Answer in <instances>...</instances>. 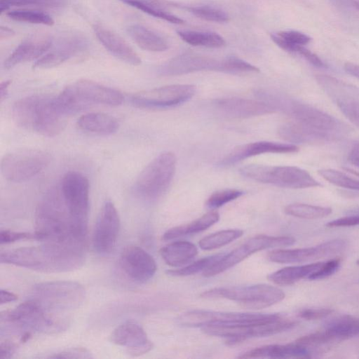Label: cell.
Returning <instances> with one entry per match:
<instances>
[{"instance_id":"61","label":"cell","mask_w":359,"mask_h":359,"mask_svg":"<svg viewBox=\"0 0 359 359\" xmlns=\"http://www.w3.org/2000/svg\"><path fill=\"white\" fill-rule=\"evenodd\" d=\"M354 8L359 10V0H347Z\"/></svg>"},{"instance_id":"51","label":"cell","mask_w":359,"mask_h":359,"mask_svg":"<svg viewBox=\"0 0 359 359\" xmlns=\"http://www.w3.org/2000/svg\"><path fill=\"white\" fill-rule=\"evenodd\" d=\"M333 310L328 308H309L301 310L298 316L306 320L325 318L332 314Z\"/></svg>"},{"instance_id":"14","label":"cell","mask_w":359,"mask_h":359,"mask_svg":"<svg viewBox=\"0 0 359 359\" xmlns=\"http://www.w3.org/2000/svg\"><path fill=\"white\" fill-rule=\"evenodd\" d=\"M315 79L344 116L359 128V87L327 74H316Z\"/></svg>"},{"instance_id":"10","label":"cell","mask_w":359,"mask_h":359,"mask_svg":"<svg viewBox=\"0 0 359 359\" xmlns=\"http://www.w3.org/2000/svg\"><path fill=\"white\" fill-rule=\"evenodd\" d=\"M279 109L297 121L330 136L333 141L341 138L349 128L333 116L310 104L291 100H280Z\"/></svg>"},{"instance_id":"37","label":"cell","mask_w":359,"mask_h":359,"mask_svg":"<svg viewBox=\"0 0 359 359\" xmlns=\"http://www.w3.org/2000/svg\"><path fill=\"white\" fill-rule=\"evenodd\" d=\"M124 4L134 7L153 17L174 24H183L184 20L167 12L160 0H121Z\"/></svg>"},{"instance_id":"42","label":"cell","mask_w":359,"mask_h":359,"mask_svg":"<svg viewBox=\"0 0 359 359\" xmlns=\"http://www.w3.org/2000/svg\"><path fill=\"white\" fill-rule=\"evenodd\" d=\"M224 254H217L212 256L201 258L194 263L186 265L179 269H170L166 273L172 276H187L196 274L199 272L203 273L205 270L212 266L217 262Z\"/></svg>"},{"instance_id":"21","label":"cell","mask_w":359,"mask_h":359,"mask_svg":"<svg viewBox=\"0 0 359 359\" xmlns=\"http://www.w3.org/2000/svg\"><path fill=\"white\" fill-rule=\"evenodd\" d=\"M201 71L223 72V59L217 60L195 53H184L162 65L159 74L165 76L186 74Z\"/></svg>"},{"instance_id":"60","label":"cell","mask_w":359,"mask_h":359,"mask_svg":"<svg viewBox=\"0 0 359 359\" xmlns=\"http://www.w3.org/2000/svg\"><path fill=\"white\" fill-rule=\"evenodd\" d=\"M14 34H15V32L12 29L7 27H3V26L1 27V31H0V39H7V38L14 35Z\"/></svg>"},{"instance_id":"56","label":"cell","mask_w":359,"mask_h":359,"mask_svg":"<svg viewBox=\"0 0 359 359\" xmlns=\"http://www.w3.org/2000/svg\"><path fill=\"white\" fill-rule=\"evenodd\" d=\"M18 299V296L6 290H1L0 291V304H4L8 302H15Z\"/></svg>"},{"instance_id":"59","label":"cell","mask_w":359,"mask_h":359,"mask_svg":"<svg viewBox=\"0 0 359 359\" xmlns=\"http://www.w3.org/2000/svg\"><path fill=\"white\" fill-rule=\"evenodd\" d=\"M351 163L359 168V146L355 147L349 156Z\"/></svg>"},{"instance_id":"4","label":"cell","mask_w":359,"mask_h":359,"mask_svg":"<svg viewBox=\"0 0 359 359\" xmlns=\"http://www.w3.org/2000/svg\"><path fill=\"white\" fill-rule=\"evenodd\" d=\"M1 322L21 334L27 332L55 333L68 325L66 318L46 312L29 298L15 309L2 312Z\"/></svg>"},{"instance_id":"9","label":"cell","mask_w":359,"mask_h":359,"mask_svg":"<svg viewBox=\"0 0 359 359\" xmlns=\"http://www.w3.org/2000/svg\"><path fill=\"white\" fill-rule=\"evenodd\" d=\"M297 323L280 315L274 320L259 323L240 325H206L201 327V330L210 336L222 337L230 344H238L250 338L265 337L294 327Z\"/></svg>"},{"instance_id":"35","label":"cell","mask_w":359,"mask_h":359,"mask_svg":"<svg viewBox=\"0 0 359 359\" xmlns=\"http://www.w3.org/2000/svg\"><path fill=\"white\" fill-rule=\"evenodd\" d=\"M322 264L323 262H316L285 267L269 275L268 279L277 285H290L302 279H308Z\"/></svg>"},{"instance_id":"58","label":"cell","mask_w":359,"mask_h":359,"mask_svg":"<svg viewBox=\"0 0 359 359\" xmlns=\"http://www.w3.org/2000/svg\"><path fill=\"white\" fill-rule=\"evenodd\" d=\"M11 83V80L4 81L0 84V101L2 102L8 95V88Z\"/></svg>"},{"instance_id":"40","label":"cell","mask_w":359,"mask_h":359,"mask_svg":"<svg viewBox=\"0 0 359 359\" xmlns=\"http://www.w3.org/2000/svg\"><path fill=\"white\" fill-rule=\"evenodd\" d=\"M243 234L241 229H225L211 233L200 240L198 245L203 250H212L223 247L239 238Z\"/></svg>"},{"instance_id":"36","label":"cell","mask_w":359,"mask_h":359,"mask_svg":"<svg viewBox=\"0 0 359 359\" xmlns=\"http://www.w3.org/2000/svg\"><path fill=\"white\" fill-rule=\"evenodd\" d=\"M177 33L182 40L194 46L217 48L226 45L224 38L215 32L180 30Z\"/></svg>"},{"instance_id":"38","label":"cell","mask_w":359,"mask_h":359,"mask_svg":"<svg viewBox=\"0 0 359 359\" xmlns=\"http://www.w3.org/2000/svg\"><path fill=\"white\" fill-rule=\"evenodd\" d=\"M272 41L283 50L295 53L300 46L309 43L311 38L298 31H282L271 34Z\"/></svg>"},{"instance_id":"6","label":"cell","mask_w":359,"mask_h":359,"mask_svg":"<svg viewBox=\"0 0 359 359\" xmlns=\"http://www.w3.org/2000/svg\"><path fill=\"white\" fill-rule=\"evenodd\" d=\"M174 153L165 151L152 160L141 172L134 187L136 194L143 200L154 201L169 187L176 169Z\"/></svg>"},{"instance_id":"18","label":"cell","mask_w":359,"mask_h":359,"mask_svg":"<svg viewBox=\"0 0 359 359\" xmlns=\"http://www.w3.org/2000/svg\"><path fill=\"white\" fill-rule=\"evenodd\" d=\"M346 248V241L337 238L309 248L276 249L269 252L267 257L271 262L280 264L303 263L337 255Z\"/></svg>"},{"instance_id":"24","label":"cell","mask_w":359,"mask_h":359,"mask_svg":"<svg viewBox=\"0 0 359 359\" xmlns=\"http://www.w3.org/2000/svg\"><path fill=\"white\" fill-rule=\"evenodd\" d=\"M110 341L127 348L128 353L133 356L147 353L153 348L144 329L133 321L125 322L116 327L110 335Z\"/></svg>"},{"instance_id":"39","label":"cell","mask_w":359,"mask_h":359,"mask_svg":"<svg viewBox=\"0 0 359 359\" xmlns=\"http://www.w3.org/2000/svg\"><path fill=\"white\" fill-rule=\"evenodd\" d=\"M332 210L330 207L313 205L306 203H294L285 208V212L290 216L306 219H316L329 216Z\"/></svg>"},{"instance_id":"30","label":"cell","mask_w":359,"mask_h":359,"mask_svg":"<svg viewBox=\"0 0 359 359\" xmlns=\"http://www.w3.org/2000/svg\"><path fill=\"white\" fill-rule=\"evenodd\" d=\"M77 126L83 131L100 135H111L119 127L118 120L104 113H89L81 116L77 121Z\"/></svg>"},{"instance_id":"41","label":"cell","mask_w":359,"mask_h":359,"mask_svg":"<svg viewBox=\"0 0 359 359\" xmlns=\"http://www.w3.org/2000/svg\"><path fill=\"white\" fill-rule=\"evenodd\" d=\"M6 15L11 20L37 25L51 26L54 20L48 14L37 10L18 9L8 11Z\"/></svg>"},{"instance_id":"63","label":"cell","mask_w":359,"mask_h":359,"mask_svg":"<svg viewBox=\"0 0 359 359\" xmlns=\"http://www.w3.org/2000/svg\"><path fill=\"white\" fill-rule=\"evenodd\" d=\"M356 264L359 266V259L356 261Z\"/></svg>"},{"instance_id":"33","label":"cell","mask_w":359,"mask_h":359,"mask_svg":"<svg viewBox=\"0 0 359 359\" xmlns=\"http://www.w3.org/2000/svg\"><path fill=\"white\" fill-rule=\"evenodd\" d=\"M219 219V215L218 212L211 210L190 223L168 229L163 233L162 239L168 241L203 231L217 223Z\"/></svg>"},{"instance_id":"23","label":"cell","mask_w":359,"mask_h":359,"mask_svg":"<svg viewBox=\"0 0 359 359\" xmlns=\"http://www.w3.org/2000/svg\"><path fill=\"white\" fill-rule=\"evenodd\" d=\"M53 36L48 33L33 34L15 48L4 62L6 69L15 66L41 57L50 48Z\"/></svg>"},{"instance_id":"52","label":"cell","mask_w":359,"mask_h":359,"mask_svg":"<svg viewBox=\"0 0 359 359\" xmlns=\"http://www.w3.org/2000/svg\"><path fill=\"white\" fill-rule=\"evenodd\" d=\"M49 358H91L90 351L83 348H72L49 355Z\"/></svg>"},{"instance_id":"20","label":"cell","mask_w":359,"mask_h":359,"mask_svg":"<svg viewBox=\"0 0 359 359\" xmlns=\"http://www.w3.org/2000/svg\"><path fill=\"white\" fill-rule=\"evenodd\" d=\"M119 264L129 278L139 283L151 279L157 269L153 257L142 248L133 245L122 250Z\"/></svg>"},{"instance_id":"34","label":"cell","mask_w":359,"mask_h":359,"mask_svg":"<svg viewBox=\"0 0 359 359\" xmlns=\"http://www.w3.org/2000/svg\"><path fill=\"white\" fill-rule=\"evenodd\" d=\"M325 330L334 341L359 335V319L351 315H340L324 323Z\"/></svg>"},{"instance_id":"55","label":"cell","mask_w":359,"mask_h":359,"mask_svg":"<svg viewBox=\"0 0 359 359\" xmlns=\"http://www.w3.org/2000/svg\"><path fill=\"white\" fill-rule=\"evenodd\" d=\"M18 345L14 341L5 339L0 344V358H10L16 351Z\"/></svg>"},{"instance_id":"17","label":"cell","mask_w":359,"mask_h":359,"mask_svg":"<svg viewBox=\"0 0 359 359\" xmlns=\"http://www.w3.org/2000/svg\"><path fill=\"white\" fill-rule=\"evenodd\" d=\"M89 43L86 36L76 32H67L54 38L49 50L33 65L34 69H49L86 50Z\"/></svg>"},{"instance_id":"22","label":"cell","mask_w":359,"mask_h":359,"mask_svg":"<svg viewBox=\"0 0 359 359\" xmlns=\"http://www.w3.org/2000/svg\"><path fill=\"white\" fill-rule=\"evenodd\" d=\"M69 86L85 109L93 104L118 106L124 98L120 91L90 80L79 79Z\"/></svg>"},{"instance_id":"54","label":"cell","mask_w":359,"mask_h":359,"mask_svg":"<svg viewBox=\"0 0 359 359\" xmlns=\"http://www.w3.org/2000/svg\"><path fill=\"white\" fill-rule=\"evenodd\" d=\"M296 53L302 56L306 60L316 67H324L325 66L322 60L316 54L305 48L304 46H299Z\"/></svg>"},{"instance_id":"3","label":"cell","mask_w":359,"mask_h":359,"mask_svg":"<svg viewBox=\"0 0 359 359\" xmlns=\"http://www.w3.org/2000/svg\"><path fill=\"white\" fill-rule=\"evenodd\" d=\"M53 97L33 95L17 100L12 107V116L19 127L43 136L53 137L65 126V117L56 110Z\"/></svg>"},{"instance_id":"19","label":"cell","mask_w":359,"mask_h":359,"mask_svg":"<svg viewBox=\"0 0 359 359\" xmlns=\"http://www.w3.org/2000/svg\"><path fill=\"white\" fill-rule=\"evenodd\" d=\"M120 225L119 215L114 203L105 201L98 215L93 236V248L97 253L108 254L113 250Z\"/></svg>"},{"instance_id":"26","label":"cell","mask_w":359,"mask_h":359,"mask_svg":"<svg viewBox=\"0 0 359 359\" xmlns=\"http://www.w3.org/2000/svg\"><path fill=\"white\" fill-rule=\"evenodd\" d=\"M299 151V147L291 143L260 141L242 144L235 147L220 162L227 165L236 163L247 158L263 154H292Z\"/></svg>"},{"instance_id":"45","label":"cell","mask_w":359,"mask_h":359,"mask_svg":"<svg viewBox=\"0 0 359 359\" xmlns=\"http://www.w3.org/2000/svg\"><path fill=\"white\" fill-rule=\"evenodd\" d=\"M259 69L236 56L223 58V72L231 74H245L259 72Z\"/></svg>"},{"instance_id":"31","label":"cell","mask_w":359,"mask_h":359,"mask_svg":"<svg viewBox=\"0 0 359 359\" xmlns=\"http://www.w3.org/2000/svg\"><path fill=\"white\" fill-rule=\"evenodd\" d=\"M197 254V247L184 241L170 243L160 250V255L164 262L173 267L187 265Z\"/></svg>"},{"instance_id":"25","label":"cell","mask_w":359,"mask_h":359,"mask_svg":"<svg viewBox=\"0 0 359 359\" xmlns=\"http://www.w3.org/2000/svg\"><path fill=\"white\" fill-rule=\"evenodd\" d=\"M216 108L223 115L234 118H245L269 114L276 107L267 101L229 97L215 101Z\"/></svg>"},{"instance_id":"48","label":"cell","mask_w":359,"mask_h":359,"mask_svg":"<svg viewBox=\"0 0 359 359\" xmlns=\"http://www.w3.org/2000/svg\"><path fill=\"white\" fill-rule=\"evenodd\" d=\"M334 341L332 338L325 331H318L302 336L296 340V343L305 347L325 344Z\"/></svg>"},{"instance_id":"27","label":"cell","mask_w":359,"mask_h":359,"mask_svg":"<svg viewBox=\"0 0 359 359\" xmlns=\"http://www.w3.org/2000/svg\"><path fill=\"white\" fill-rule=\"evenodd\" d=\"M99 41L111 55L118 60L134 66L141 64L138 54L118 34L102 24L93 26Z\"/></svg>"},{"instance_id":"8","label":"cell","mask_w":359,"mask_h":359,"mask_svg":"<svg viewBox=\"0 0 359 359\" xmlns=\"http://www.w3.org/2000/svg\"><path fill=\"white\" fill-rule=\"evenodd\" d=\"M239 172L252 180L283 188L306 189L321 186L309 172L297 166L252 164L241 168Z\"/></svg>"},{"instance_id":"28","label":"cell","mask_w":359,"mask_h":359,"mask_svg":"<svg viewBox=\"0 0 359 359\" xmlns=\"http://www.w3.org/2000/svg\"><path fill=\"white\" fill-rule=\"evenodd\" d=\"M310 351L307 347L291 343L287 344H270L250 350L239 355L238 358H309Z\"/></svg>"},{"instance_id":"47","label":"cell","mask_w":359,"mask_h":359,"mask_svg":"<svg viewBox=\"0 0 359 359\" xmlns=\"http://www.w3.org/2000/svg\"><path fill=\"white\" fill-rule=\"evenodd\" d=\"M243 192L238 189H224L212 193L207 199L205 205L210 209H215L236 200L243 195Z\"/></svg>"},{"instance_id":"46","label":"cell","mask_w":359,"mask_h":359,"mask_svg":"<svg viewBox=\"0 0 359 359\" xmlns=\"http://www.w3.org/2000/svg\"><path fill=\"white\" fill-rule=\"evenodd\" d=\"M65 0H0V11L2 14L14 6H40L56 8L62 6Z\"/></svg>"},{"instance_id":"1","label":"cell","mask_w":359,"mask_h":359,"mask_svg":"<svg viewBox=\"0 0 359 359\" xmlns=\"http://www.w3.org/2000/svg\"><path fill=\"white\" fill-rule=\"evenodd\" d=\"M85 257L86 246L43 243L1 252L0 262L39 272L59 273L79 269Z\"/></svg>"},{"instance_id":"29","label":"cell","mask_w":359,"mask_h":359,"mask_svg":"<svg viewBox=\"0 0 359 359\" xmlns=\"http://www.w3.org/2000/svg\"><path fill=\"white\" fill-rule=\"evenodd\" d=\"M278 134L283 140L294 144H316L333 141L330 136L294 121L281 126Z\"/></svg>"},{"instance_id":"12","label":"cell","mask_w":359,"mask_h":359,"mask_svg":"<svg viewBox=\"0 0 359 359\" xmlns=\"http://www.w3.org/2000/svg\"><path fill=\"white\" fill-rule=\"evenodd\" d=\"M60 189L78 228L87 233L89 210V182L81 173L69 171L62 177Z\"/></svg>"},{"instance_id":"57","label":"cell","mask_w":359,"mask_h":359,"mask_svg":"<svg viewBox=\"0 0 359 359\" xmlns=\"http://www.w3.org/2000/svg\"><path fill=\"white\" fill-rule=\"evenodd\" d=\"M344 68L348 74L359 79V65L347 62L344 64Z\"/></svg>"},{"instance_id":"32","label":"cell","mask_w":359,"mask_h":359,"mask_svg":"<svg viewBox=\"0 0 359 359\" xmlns=\"http://www.w3.org/2000/svg\"><path fill=\"white\" fill-rule=\"evenodd\" d=\"M127 32L141 48L151 52H163L168 49L165 39L153 30L139 24L129 26Z\"/></svg>"},{"instance_id":"50","label":"cell","mask_w":359,"mask_h":359,"mask_svg":"<svg viewBox=\"0 0 359 359\" xmlns=\"http://www.w3.org/2000/svg\"><path fill=\"white\" fill-rule=\"evenodd\" d=\"M341 264L340 259H332L326 262H323L321 266L308 278L309 280H320L334 274Z\"/></svg>"},{"instance_id":"53","label":"cell","mask_w":359,"mask_h":359,"mask_svg":"<svg viewBox=\"0 0 359 359\" xmlns=\"http://www.w3.org/2000/svg\"><path fill=\"white\" fill-rule=\"evenodd\" d=\"M359 224V215L346 216L330 221L326 224L329 228L346 227Z\"/></svg>"},{"instance_id":"7","label":"cell","mask_w":359,"mask_h":359,"mask_svg":"<svg viewBox=\"0 0 359 359\" xmlns=\"http://www.w3.org/2000/svg\"><path fill=\"white\" fill-rule=\"evenodd\" d=\"M205 299H226L238 302L244 308L261 309L281 302L285 297L278 287L258 284L243 287H219L204 291Z\"/></svg>"},{"instance_id":"43","label":"cell","mask_w":359,"mask_h":359,"mask_svg":"<svg viewBox=\"0 0 359 359\" xmlns=\"http://www.w3.org/2000/svg\"><path fill=\"white\" fill-rule=\"evenodd\" d=\"M318 174L330 183L347 189L359 191V180L351 177L343 172L325 168L318 170Z\"/></svg>"},{"instance_id":"11","label":"cell","mask_w":359,"mask_h":359,"mask_svg":"<svg viewBox=\"0 0 359 359\" xmlns=\"http://www.w3.org/2000/svg\"><path fill=\"white\" fill-rule=\"evenodd\" d=\"M50 161L48 153L40 149H25L5 155L1 161L2 175L13 182L30 180L47 167Z\"/></svg>"},{"instance_id":"2","label":"cell","mask_w":359,"mask_h":359,"mask_svg":"<svg viewBox=\"0 0 359 359\" xmlns=\"http://www.w3.org/2000/svg\"><path fill=\"white\" fill-rule=\"evenodd\" d=\"M35 232L39 241L86 246V233L74 222L60 187L50 189L39 203L35 212Z\"/></svg>"},{"instance_id":"62","label":"cell","mask_w":359,"mask_h":359,"mask_svg":"<svg viewBox=\"0 0 359 359\" xmlns=\"http://www.w3.org/2000/svg\"><path fill=\"white\" fill-rule=\"evenodd\" d=\"M346 170L347 171L351 172L352 174H354V175H357L358 177H359V172L358 171H355V170H351L349 168H346Z\"/></svg>"},{"instance_id":"13","label":"cell","mask_w":359,"mask_h":359,"mask_svg":"<svg viewBox=\"0 0 359 359\" xmlns=\"http://www.w3.org/2000/svg\"><path fill=\"white\" fill-rule=\"evenodd\" d=\"M296 239L292 236H271L258 235L250 238L238 248L223 256L203 275L211 277L218 275L239 264L249 256L269 248H278L294 244Z\"/></svg>"},{"instance_id":"44","label":"cell","mask_w":359,"mask_h":359,"mask_svg":"<svg viewBox=\"0 0 359 359\" xmlns=\"http://www.w3.org/2000/svg\"><path fill=\"white\" fill-rule=\"evenodd\" d=\"M183 8L194 16L209 22L221 23L228 22L229 20V15L224 11L217 8L204 6L183 7Z\"/></svg>"},{"instance_id":"5","label":"cell","mask_w":359,"mask_h":359,"mask_svg":"<svg viewBox=\"0 0 359 359\" xmlns=\"http://www.w3.org/2000/svg\"><path fill=\"white\" fill-rule=\"evenodd\" d=\"M29 299L46 312L62 316L79 308L86 299V290L78 282L55 280L39 283L30 291Z\"/></svg>"},{"instance_id":"49","label":"cell","mask_w":359,"mask_h":359,"mask_svg":"<svg viewBox=\"0 0 359 359\" xmlns=\"http://www.w3.org/2000/svg\"><path fill=\"white\" fill-rule=\"evenodd\" d=\"M39 238L36 233L1 230L0 232V243L1 245L13 243L21 240H36Z\"/></svg>"},{"instance_id":"16","label":"cell","mask_w":359,"mask_h":359,"mask_svg":"<svg viewBox=\"0 0 359 359\" xmlns=\"http://www.w3.org/2000/svg\"><path fill=\"white\" fill-rule=\"evenodd\" d=\"M280 316L277 313L224 312L195 310L184 313L180 321L189 327H201L206 325H240L268 322Z\"/></svg>"},{"instance_id":"15","label":"cell","mask_w":359,"mask_h":359,"mask_svg":"<svg viewBox=\"0 0 359 359\" xmlns=\"http://www.w3.org/2000/svg\"><path fill=\"white\" fill-rule=\"evenodd\" d=\"M195 93L193 85L175 84L137 93L131 101L140 108L167 109L187 102Z\"/></svg>"}]
</instances>
